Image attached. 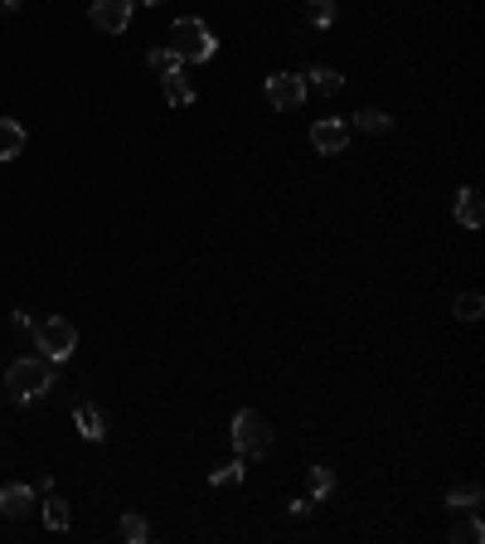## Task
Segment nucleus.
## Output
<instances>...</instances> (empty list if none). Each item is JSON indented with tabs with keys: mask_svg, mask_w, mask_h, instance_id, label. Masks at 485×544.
<instances>
[{
	"mask_svg": "<svg viewBox=\"0 0 485 544\" xmlns=\"http://www.w3.org/2000/svg\"><path fill=\"white\" fill-rule=\"evenodd\" d=\"M146 64H151V74H156V78H170V74H180V68H184V59L175 54L170 44H165V49H151Z\"/></svg>",
	"mask_w": 485,
	"mask_h": 544,
	"instance_id": "nucleus-12",
	"label": "nucleus"
},
{
	"mask_svg": "<svg viewBox=\"0 0 485 544\" xmlns=\"http://www.w3.org/2000/svg\"><path fill=\"white\" fill-rule=\"evenodd\" d=\"M44 525L49 530H68V506L59 496H49V506H44Z\"/></svg>",
	"mask_w": 485,
	"mask_h": 544,
	"instance_id": "nucleus-23",
	"label": "nucleus"
},
{
	"mask_svg": "<svg viewBox=\"0 0 485 544\" xmlns=\"http://www.w3.org/2000/svg\"><path fill=\"white\" fill-rule=\"evenodd\" d=\"M243 481V461H223V467L209 471V486H239Z\"/></svg>",
	"mask_w": 485,
	"mask_h": 544,
	"instance_id": "nucleus-20",
	"label": "nucleus"
},
{
	"mask_svg": "<svg viewBox=\"0 0 485 544\" xmlns=\"http://www.w3.org/2000/svg\"><path fill=\"white\" fill-rule=\"evenodd\" d=\"M355 127H359V131H374V137H379V131H388V127H394V122H388L384 112L364 107V112H359V117H355Z\"/></svg>",
	"mask_w": 485,
	"mask_h": 544,
	"instance_id": "nucleus-22",
	"label": "nucleus"
},
{
	"mask_svg": "<svg viewBox=\"0 0 485 544\" xmlns=\"http://www.w3.org/2000/svg\"><path fill=\"white\" fill-rule=\"evenodd\" d=\"M146 5H165V0H146Z\"/></svg>",
	"mask_w": 485,
	"mask_h": 544,
	"instance_id": "nucleus-25",
	"label": "nucleus"
},
{
	"mask_svg": "<svg viewBox=\"0 0 485 544\" xmlns=\"http://www.w3.org/2000/svg\"><path fill=\"white\" fill-rule=\"evenodd\" d=\"M447 506L451 510H476L481 506V481H461V486H451Z\"/></svg>",
	"mask_w": 485,
	"mask_h": 544,
	"instance_id": "nucleus-15",
	"label": "nucleus"
},
{
	"mask_svg": "<svg viewBox=\"0 0 485 544\" xmlns=\"http://www.w3.org/2000/svg\"><path fill=\"white\" fill-rule=\"evenodd\" d=\"M5 389L15 404H29V398H44L54 389V365L49 360H15L5 369Z\"/></svg>",
	"mask_w": 485,
	"mask_h": 544,
	"instance_id": "nucleus-1",
	"label": "nucleus"
},
{
	"mask_svg": "<svg viewBox=\"0 0 485 544\" xmlns=\"http://www.w3.org/2000/svg\"><path fill=\"white\" fill-rule=\"evenodd\" d=\"M29 506H35V491L29 486H20V481L0 486V516H25Z\"/></svg>",
	"mask_w": 485,
	"mask_h": 544,
	"instance_id": "nucleus-10",
	"label": "nucleus"
},
{
	"mask_svg": "<svg viewBox=\"0 0 485 544\" xmlns=\"http://www.w3.org/2000/svg\"><path fill=\"white\" fill-rule=\"evenodd\" d=\"M117 535L127 540V544H146V540H151V525H146L141 516H121V520H117Z\"/></svg>",
	"mask_w": 485,
	"mask_h": 544,
	"instance_id": "nucleus-17",
	"label": "nucleus"
},
{
	"mask_svg": "<svg viewBox=\"0 0 485 544\" xmlns=\"http://www.w3.org/2000/svg\"><path fill=\"white\" fill-rule=\"evenodd\" d=\"M233 447H239V457H262L272 447V428H267V418L257 408H239L233 414Z\"/></svg>",
	"mask_w": 485,
	"mask_h": 544,
	"instance_id": "nucleus-4",
	"label": "nucleus"
},
{
	"mask_svg": "<svg viewBox=\"0 0 485 544\" xmlns=\"http://www.w3.org/2000/svg\"><path fill=\"white\" fill-rule=\"evenodd\" d=\"M485 540V525L476 516H466V520H457V525H451V544H481Z\"/></svg>",
	"mask_w": 485,
	"mask_h": 544,
	"instance_id": "nucleus-18",
	"label": "nucleus"
},
{
	"mask_svg": "<svg viewBox=\"0 0 485 544\" xmlns=\"http://www.w3.org/2000/svg\"><path fill=\"white\" fill-rule=\"evenodd\" d=\"M20 10V0H0V15H15Z\"/></svg>",
	"mask_w": 485,
	"mask_h": 544,
	"instance_id": "nucleus-24",
	"label": "nucleus"
},
{
	"mask_svg": "<svg viewBox=\"0 0 485 544\" xmlns=\"http://www.w3.org/2000/svg\"><path fill=\"white\" fill-rule=\"evenodd\" d=\"M267 102H272L277 112H292L306 102V78L301 74H272L267 78Z\"/></svg>",
	"mask_w": 485,
	"mask_h": 544,
	"instance_id": "nucleus-5",
	"label": "nucleus"
},
{
	"mask_svg": "<svg viewBox=\"0 0 485 544\" xmlns=\"http://www.w3.org/2000/svg\"><path fill=\"white\" fill-rule=\"evenodd\" d=\"M35 345L44 351L49 365H64L68 355L78 351V331L64 321V316H49V321H35Z\"/></svg>",
	"mask_w": 485,
	"mask_h": 544,
	"instance_id": "nucleus-3",
	"label": "nucleus"
},
{
	"mask_svg": "<svg viewBox=\"0 0 485 544\" xmlns=\"http://www.w3.org/2000/svg\"><path fill=\"white\" fill-rule=\"evenodd\" d=\"M25 151V127L15 117H0V161H15Z\"/></svg>",
	"mask_w": 485,
	"mask_h": 544,
	"instance_id": "nucleus-11",
	"label": "nucleus"
},
{
	"mask_svg": "<svg viewBox=\"0 0 485 544\" xmlns=\"http://www.w3.org/2000/svg\"><path fill=\"white\" fill-rule=\"evenodd\" d=\"M160 83H165V102H170V107H190L194 102V88H190V78H184V68L170 74V78H160Z\"/></svg>",
	"mask_w": 485,
	"mask_h": 544,
	"instance_id": "nucleus-13",
	"label": "nucleus"
},
{
	"mask_svg": "<svg viewBox=\"0 0 485 544\" xmlns=\"http://www.w3.org/2000/svg\"><path fill=\"white\" fill-rule=\"evenodd\" d=\"M345 141H349V127L340 117H321L311 127V146L321 151V156H340V151H345Z\"/></svg>",
	"mask_w": 485,
	"mask_h": 544,
	"instance_id": "nucleus-7",
	"label": "nucleus"
},
{
	"mask_svg": "<svg viewBox=\"0 0 485 544\" xmlns=\"http://www.w3.org/2000/svg\"><path fill=\"white\" fill-rule=\"evenodd\" d=\"M74 423H78V433L88 438V443H102V438H107V418H102L98 408L88 404V398H82V404L74 408Z\"/></svg>",
	"mask_w": 485,
	"mask_h": 544,
	"instance_id": "nucleus-9",
	"label": "nucleus"
},
{
	"mask_svg": "<svg viewBox=\"0 0 485 544\" xmlns=\"http://www.w3.org/2000/svg\"><path fill=\"white\" fill-rule=\"evenodd\" d=\"M131 10H137V0H92V25L107 29V35H121L131 25Z\"/></svg>",
	"mask_w": 485,
	"mask_h": 544,
	"instance_id": "nucleus-6",
	"label": "nucleus"
},
{
	"mask_svg": "<svg viewBox=\"0 0 485 544\" xmlns=\"http://www.w3.org/2000/svg\"><path fill=\"white\" fill-rule=\"evenodd\" d=\"M481 219H485L481 190H476V185H466V190H457V224H461V229H481Z\"/></svg>",
	"mask_w": 485,
	"mask_h": 544,
	"instance_id": "nucleus-8",
	"label": "nucleus"
},
{
	"mask_svg": "<svg viewBox=\"0 0 485 544\" xmlns=\"http://www.w3.org/2000/svg\"><path fill=\"white\" fill-rule=\"evenodd\" d=\"M340 88H345V78H340L335 68H311V74H306V92H325V98H335Z\"/></svg>",
	"mask_w": 485,
	"mask_h": 544,
	"instance_id": "nucleus-14",
	"label": "nucleus"
},
{
	"mask_svg": "<svg viewBox=\"0 0 485 544\" xmlns=\"http://www.w3.org/2000/svg\"><path fill=\"white\" fill-rule=\"evenodd\" d=\"M306 20H311L316 29H330L340 20V5L335 0H306Z\"/></svg>",
	"mask_w": 485,
	"mask_h": 544,
	"instance_id": "nucleus-16",
	"label": "nucleus"
},
{
	"mask_svg": "<svg viewBox=\"0 0 485 544\" xmlns=\"http://www.w3.org/2000/svg\"><path fill=\"white\" fill-rule=\"evenodd\" d=\"M451 311H457V321H481V311H485L481 292H461V296H457V306H451Z\"/></svg>",
	"mask_w": 485,
	"mask_h": 544,
	"instance_id": "nucleus-19",
	"label": "nucleus"
},
{
	"mask_svg": "<svg viewBox=\"0 0 485 544\" xmlns=\"http://www.w3.org/2000/svg\"><path fill=\"white\" fill-rule=\"evenodd\" d=\"M335 491V471L330 467H311V501H325Z\"/></svg>",
	"mask_w": 485,
	"mask_h": 544,
	"instance_id": "nucleus-21",
	"label": "nucleus"
},
{
	"mask_svg": "<svg viewBox=\"0 0 485 544\" xmlns=\"http://www.w3.org/2000/svg\"><path fill=\"white\" fill-rule=\"evenodd\" d=\"M170 49L184 59V64H209L219 44H214V35H209L204 20L184 15V20H175V25H170Z\"/></svg>",
	"mask_w": 485,
	"mask_h": 544,
	"instance_id": "nucleus-2",
	"label": "nucleus"
}]
</instances>
